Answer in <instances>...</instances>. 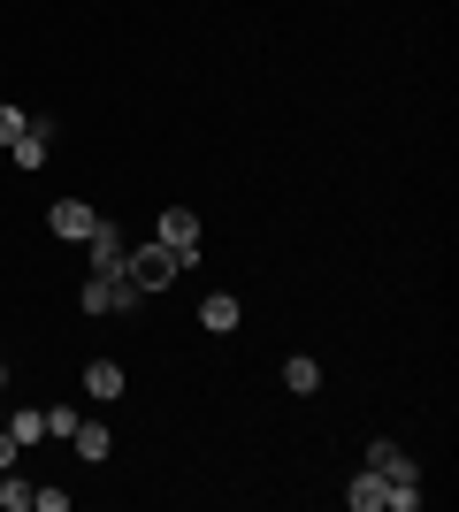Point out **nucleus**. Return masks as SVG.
Here are the masks:
<instances>
[{
	"mask_svg": "<svg viewBox=\"0 0 459 512\" xmlns=\"http://www.w3.org/2000/svg\"><path fill=\"white\" fill-rule=\"evenodd\" d=\"M138 299H146V291H138L123 268H92V283L77 291V306H85V314H131Z\"/></svg>",
	"mask_w": 459,
	"mask_h": 512,
	"instance_id": "f257e3e1",
	"label": "nucleus"
},
{
	"mask_svg": "<svg viewBox=\"0 0 459 512\" xmlns=\"http://www.w3.org/2000/svg\"><path fill=\"white\" fill-rule=\"evenodd\" d=\"M123 276H131L138 291H169V283L184 276V260H176L169 245H161V237H153V245H138V253H123Z\"/></svg>",
	"mask_w": 459,
	"mask_h": 512,
	"instance_id": "f03ea898",
	"label": "nucleus"
},
{
	"mask_svg": "<svg viewBox=\"0 0 459 512\" xmlns=\"http://www.w3.org/2000/svg\"><path fill=\"white\" fill-rule=\"evenodd\" d=\"M161 245L192 268V260H199V214L192 207H169V214H161Z\"/></svg>",
	"mask_w": 459,
	"mask_h": 512,
	"instance_id": "7ed1b4c3",
	"label": "nucleus"
},
{
	"mask_svg": "<svg viewBox=\"0 0 459 512\" xmlns=\"http://www.w3.org/2000/svg\"><path fill=\"white\" fill-rule=\"evenodd\" d=\"M46 222H54V237H77V245H85V237H92V222H100V214H92L85 199H54V214H46Z\"/></svg>",
	"mask_w": 459,
	"mask_h": 512,
	"instance_id": "20e7f679",
	"label": "nucleus"
},
{
	"mask_svg": "<svg viewBox=\"0 0 459 512\" xmlns=\"http://www.w3.org/2000/svg\"><path fill=\"white\" fill-rule=\"evenodd\" d=\"M8 153H16V169H46V153H54V123H23V138Z\"/></svg>",
	"mask_w": 459,
	"mask_h": 512,
	"instance_id": "39448f33",
	"label": "nucleus"
},
{
	"mask_svg": "<svg viewBox=\"0 0 459 512\" xmlns=\"http://www.w3.org/2000/svg\"><path fill=\"white\" fill-rule=\"evenodd\" d=\"M368 467L383 474V482H421V474H414V459H406V451H398L391 436H383V444H368Z\"/></svg>",
	"mask_w": 459,
	"mask_h": 512,
	"instance_id": "423d86ee",
	"label": "nucleus"
},
{
	"mask_svg": "<svg viewBox=\"0 0 459 512\" xmlns=\"http://www.w3.org/2000/svg\"><path fill=\"white\" fill-rule=\"evenodd\" d=\"M85 245H92V268H123V230H115L108 214L92 222V237H85Z\"/></svg>",
	"mask_w": 459,
	"mask_h": 512,
	"instance_id": "0eeeda50",
	"label": "nucleus"
},
{
	"mask_svg": "<svg viewBox=\"0 0 459 512\" xmlns=\"http://www.w3.org/2000/svg\"><path fill=\"white\" fill-rule=\"evenodd\" d=\"M352 512H383V505H391V482H383V474H375V467H360V482H352Z\"/></svg>",
	"mask_w": 459,
	"mask_h": 512,
	"instance_id": "6e6552de",
	"label": "nucleus"
},
{
	"mask_svg": "<svg viewBox=\"0 0 459 512\" xmlns=\"http://www.w3.org/2000/svg\"><path fill=\"white\" fill-rule=\"evenodd\" d=\"M69 444H77V459H108V444H115V436H108L100 421H77V428H69Z\"/></svg>",
	"mask_w": 459,
	"mask_h": 512,
	"instance_id": "1a4fd4ad",
	"label": "nucleus"
},
{
	"mask_svg": "<svg viewBox=\"0 0 459 512\" xmlns=\"http://www.w3.org/2000/svg\"><path fill=\"white\" fill-rule=\"evenodd\" d=\"M199 321H207L215 337H230V329H238V299H230V291H215V299L199 306Z\"/></svg>",
	"mask_w": 459,
	"mask_h": 512,
	"instance_id": "9d476101",
	"label": "nucleus"
},
{
	"mask_svg": "<svg viewBox=\"0 0 459 512\" xmlns=\"http://www.w3.org/2000/svg\"><path fill=\"white\" fill-rule=\"evenodd\" d=\"M85 390H92V398H123V367H115V360H92L85 367Z\"/></svg>",
	"mask_w": 459,
	"mask_h": 512,
	"instance_id": "9b49d317",
	"label": "nucleus"
},
{
	"mask_svg": "<svg viewBox=\"0 0 459 512\" xmlns=\"http://www.w3.org/2000/svg\"><path fill=\"white\" fill-rule=\"evenodd\" d=\"M284 383L299 390V398H314V390H322V367L306 360V352H291V360H284Z\"/></svg>",
	"mask_w": 459,
	"mask_h": 512,
	"instance_id": "f8f14e48",
	"label": "nucleus"
},
{
	"mask_svg": "<svg viewBox=\"0 0 459 512\" xmlns=\"http://www.w3.org/2000/svg\"><path fill=\"white\" fill-rule=\"evenodd\" d=\"M31 490H39V482H16V474H8V482H0V512H31Z\"/></svg>",
	"mask_w": 459,
	"mask_h": 512,
	"instance_id": "ddd939ff",
	"label": "nucleus"
},
{
	"mask_svg": "<svg viewBox=\"0 0 459 512\" xmlns=\"http://www.w3.org/2000/svg\"><path fill=\"white\" fill-rule=\"evenodd\" d=\"M0 428H8L16 444H39V436H46V413H16V421H0Z\"/></svg>",
	"mask_w": 459,
	"mask_h": 512,
	"instance_id": "4468645a",
	"label": "nucleus"
},
{
	"mask_svg": "<svg viewBox=\"0 0 459 512\" xmlns=\"http://www.w3.org/2000/svg\"><path fill=\"white\" fill-rule=\"evenodd\" d=\"M23 123H31L23 107H0V146H16V138H23Z\"/></svg>",
	"mask_w": 459,
	"mask_h": 512,
	"instance_id": "2eb2a0df",
	"label": "nucleus"
},
{
	"mask_svg": "<svg viewBox=\"0 0 459 512\" xmlns=\"http://www.w3.org/2000/svg\"><path fill=\"white\" fill-rule=\"evenodd\" d=\"M421 505V482H391V512H414Z\"/></svg>",
	"mask_w": 459,
	"mask_h": 512,
	"instance_id": "dca6fc26",
	"label": "nucleus"
},
{
	"mask_svg": "<svg viewBox=\"0 0 459 512\" xmlns=\"http://www.w3.org/2000/svg\"><path fill=\"white\" fill-rule=\"evenodd\" d=\"M16 467V436H8V428H0V474Z\"/></svg>",
	"mask_w": 459,
	"mask_h": 512,
	"instance_id": "f3484780",
	"label": "nucleus"
},
{
	"mask_svg": "<svg viewBox=\"0 0 459 512\" xmlns=\"http://www.w3.org/2000/svg\"><path fill=\"white\" fill-rule=\"evenodd\" d=\"M0 383H8V367H0Z\"/></svg>",
	"mask_w": 459,
	"mask_h": 512,
	"instance_id": "a211bd4d",
	"label": "nucleus"
}]
</instances>
